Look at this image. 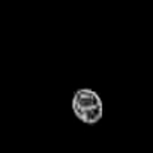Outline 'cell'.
<instances>
[{
  "mask_svg": "<svg viewBox=\"0 0 153 153\" xmlns=\"http://www.w3.org/2000/svg\"><path fill=\"white\" fill-rule=\"evenodd\" d=\"M72 111L75 117L86 125L101 122L104 116V104L98 92L89 87L75 90L72 96Z\"/></svg>",
  "mask_w": 153,
  "mask_h": 153,
  "instance_id": "obj_1",
  "label": "cell"
}]
</instances>
